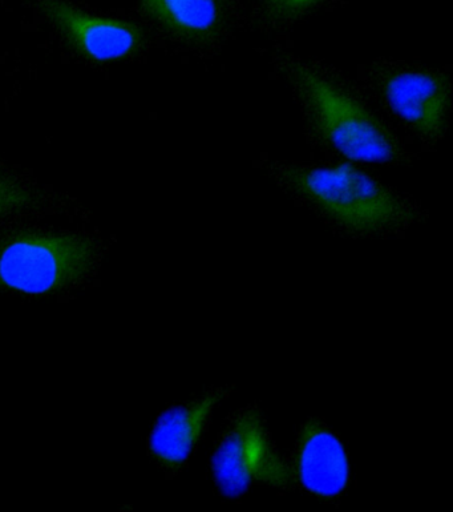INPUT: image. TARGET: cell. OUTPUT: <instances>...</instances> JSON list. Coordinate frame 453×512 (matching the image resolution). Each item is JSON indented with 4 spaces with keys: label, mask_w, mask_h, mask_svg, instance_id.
<instances>
[{
    "label": "cell",
    "mask_w": 453,
    "mask_h": 512,
    "mask_svg": "<svg viewBox=\"0 0 453 512\" xmlns=\"http://www.w3.org/2000/svg\"><path fill=\"white\" fill-rule=\"evenodd\" d=\"M289 76L315 127L335 151L364 163L396 159L394 137L359 100L309 67L295 64Z\"/></svg>",
    "instance_id": "3"
},
{
    "label": "cell",
    "mask_w": 453,
    "mask_h": 512,
    "mask_svg": "<svg viewBox=\"0 0 453 512\" xmlns=\"http://www.w3.org/2000/svg\"><path fill=\"white\" fill-rule=\"evenodd\" d=\"M40 6L68 43L95 62L127 58L143 46V32L135 24L88 14L67 0H40Z\"/></svg>",
    "instance_id": "6"
},
{
    "label": "cell",
    "mask_w": 453,
    "mask_h": 512,
    "mask_svg": "<svg viewBox=\"0 0 453 512\" xmlns=\"http://www.w3.org/2000/svg\"><path fill=\"white\" fill-rule=\"evenodd\" d=\"M145 12L182 38L206 42L224 23L222 0H141Z\"/></svg>",
    "instance_id": "9"
},
{
    "label": "cell",
    "mask_w": 453,
    "mask_h": 512,
    "mask_svg": "<svg viewBox=\"0 0 453 512\" xmlns=\"http://www.w3.org/2000/svg\"><path fill=\"white\" fill-rule=\"evenodd\" d=\"M289 465L295 489L319 501H337L349 489V453L337 431L322 419L309 418L299 427Z\"/></svg>",
    "instance_id": "5"
},
{
    "label": "cell",
    "mask_w": 453,
    "mask_h": 512,
    "mask_svg": "<svg viewBox=\"0 0 453 512\" xmlns=\"http://www.w3.org/2000/svg\"><path fill=\"white\" fill-rule=\"evenodd\" d=\"M96 252L74 235H20L0 245V286L27 294L67 288L86 276Z\"/></svg>",
    "instance_id": "4"
},
{
    "label": "cell",
    "mask_w": 453,
    "mask_h": 512,
    "mask_svg": "<svg viewBox=\"0 0 453 512\" xmlns=\"http://www.w3.org/2000/svg\"><path fill=\"white\" fill-rule=\"evenodd\" d=\"M30 201V195L18 185L0 177V215L24 207Z\"/></svg>",
    "instance_id": "11"
},
{
    "label": "cell",
    "mask_w": 453,
    "mask_h": 512,
    "mask_svg": "<svg viewBox=\"0 0 453 512\" xmlns=\"http://www.w3.org/2000/svg\"><path fill=\"white\" fill-rule=\"evenodd\" d=\"M232 393L233 386H213L160 415L149 439V449L163 469L176 473L188 463L217 407Z\"/></svg>",
    "instance_id": "7"
},
{
    "label": "cell",
    "mask_w": 453,
    "mask_h": 512,
    "mask_svg": "<svg viewBox=\"0 0 453 512\" xmlns=\"http://www.w3.org/2000/svg\"><path fill=\"white\" fill-rule=\"evenodd\" d=\"M322 0H264L265 14L274 22L299 18Z\"/></svg>",
    "instance_id": "10"
},
{
    "label": "cell",
    "mask_w": 453,
    "mask_h": 512,
    "mask_svg": "<svg viewBox=\"0 0 453 512\" xmlns=\"http://www.w3.org/2000/svg\"><path fill=\"white\" fill-rule=\"evenodd\" d=\"M285 177L327 220L355 235L395 231L410 219L395 193L353 165L291 168Z\"/></svg>",
    "instance_id": "1"
},
{
    "label": "cell",
    "mask_w": 453,
    "mask_h": 512,
    "mask_svg": "<svg viewBox=\"0 0 453 512\" xmlns=\"http://www.w3.org/2000/svg\"><path fill=\"white\" fill-rule=\"evenodd\" d=\"M391 110L419 135L439 136L450 110V88L442 76L422 71H394L383 80Z\"/></svg>",
    "instance_id": "8"
},
{
    "label": "cell",
    "mask_w": 453,
    "mask_h": 512,
    "mask_svg": "<svg viewBox=\"0 0 453 512\" xmlns=\"http://www.w3.org/2000/svg\"><path fill=\"white\" fill-rule=\"evenodd\" d=\"M210 475L218 493L238 499L256 486L294 491L289 461L275 446L260 406L234 411L222 425L210 457Z\"/></svg>",
    "instance_id": "2"
}]
</instances>
